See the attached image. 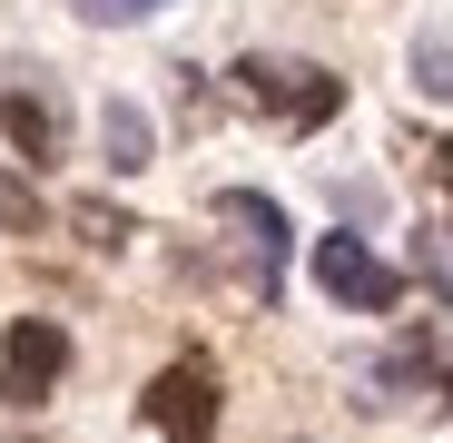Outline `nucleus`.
<instances>
[{
  "instance_id": "obj_1",
  "label": "nucleus",
  "mask_w": 453,
  "mask_h": 443,
  "mask_svg": "<svg viewBox=\"0 0 453 443\" xmlns=\"http://www.w3.org/2000/svg\"><path fill=\"white\" fill-rule=\"evenodd\" d=\"M226 80H237V99H247L257 118H276V128H296V138L326 128V118L345 109V80L316 69V59H237Z\"/></svg>"
},
{
  "instance_id": "obj_2",
  "label": "nucleus",
  "mask_w": 453,
  "mask_h": 443,
  "mask_svg": "<svg viewBox=\"0 0 453 443\" xmlns=\"http://www.w3.org/2000/svg\"><path fill=\"white\" fill-rule=\"evenodd\" d=\"M217 227H226V266H237V286L257 295V306H276V286H286V207L257 197V187H226V197H217Z\"/></svg>"
},
{
  "instance_id": "obj_3",
  "label": "nucleus",
  "mask_w": 453,
  "mask_h": 443,
  "mask_svg": "<svg viewBox=\"0 0 453 443\" xmlns=\"http://www.w3.org/2000/svg\"><path fill=\"white\" fill-rule=\"evenodd\" d=\"M138 414H148L158 443H217V414H226V404H217V364H207V355H178L168 375L138 394Z\"/></svg>"
},
{
  "instance_id": "obj_4",
  "label": "nucleus",
  "mask_w": 453,
  "mask_h": 443,
  "mask_svg": "<svg viewBox=\"0 0 453 443\" xmlns=\"http://www.w3.org/2000/svg\"><path fill=\"white\" fill-rule=\"evenodd\" d=\"M316 286L335 295V306H355V316H395L404 306V276L374 256L365 237H316Z\"/></svg>"
},
{
  "instance_id": "obj_5",
  "label": "nucleus",
  "mask_w": 453,
  "mask_h": 443,
  "mask_svg": "<svg viewBox=\"0 0 453 443\" xmlns=\"http://www.w3.org/2000/svg\"><path fill=\"white\" fill-rule=\"evenodd\" d=\"M69 375V335L50 316H20L0 335V404H50V385Z\"/></svg>"
},
{
  "instance_id": "obj_6",
  "label": "nucleus",
  "mask_w": 453,
  "mask_h": 443,
  "mask_svg": "<svg viewBox=\"0 0 453 443\" xmlns=\"http://www.w3.org/2000/svg\"><path fill=\"white\" fill-rule=\"evenodd\" d=\"M0 138H11L30 168H50V158H59V138H69V118H59V99H50V89L0 80Z\"/></svg>"
},
{
  "instance_id": "obj_7",
  "label": "nucleus",
  "mask_w": 453,
  "mask_h": 443,
  "mask_svg": "<svg viewBox=\"0 0 453 443\" xmlns=\"http://www.w3.org/2000/svg\"><path fill=\"white\" fill-rule=\"evenodd\" d=\"M99 148H109V168H119V178L148 168V118H138L128 99H109V109H99Z\"/></svg>"
},
{
  "instance_id": "obj_8",
  "label": "nucleus",
  "mask_w": 453,
  "mask_h": 443,
  "mask_svg": "<svg viewBox=\"0 0 453 443\" xmlns=\"http://www.w3.org/2000/svg\"><path fill=\"white\" fill-rule=\"evenodd\" d=\"M69 227H80L89 247H128V237H138L128 217H119V207H99V197H80V207H69Z\"/></svg>"
},
{
  "instance_id": "obj_9",
  "label": "nucleus",
  "mask_w": 453,
  "mask_h": 443,
  "mask_svg": "<svg viewBox=\"0 0 453 443\" xmlns=\"http://www.w3.org/2000/svg\"><path fill=\"white\" fill-rule=\"evenodd\" d=\"M148 11H168V0H80V20H99V30H119V20H148Z\"/></svg>"
},
{
  "instance_id": "obj_10",
  "label": "nucleus",
  "mask_w": 453,
  "mask_h": 443,
  "mask_svg": "<svg viewBox=\"0 0 453 443\" xmlns=\"http://www.w3.org/2000/svg\"><path fill=\"white\" fill-rule=\"evenodd\" d=\"M414 69H424V89H443V99H453V50H434V40H424V50H414Z\"/></svg>"
},
{
  "instance_id": "obj_11",
  "label": "nucleus",
  "mask_w": 453,
  "mask_h": 443,
  "mask_svg": "<svg viewBox=\"0 0 453 443\" xmlns=\"http://www.w3.org/2000/svg\"><path fill=\"white\" fill-rule=\"evenodd\" d=\"M424 158H434V187L453 197V138H443V148H424Z\"/></svg>"
}]
</instances>
